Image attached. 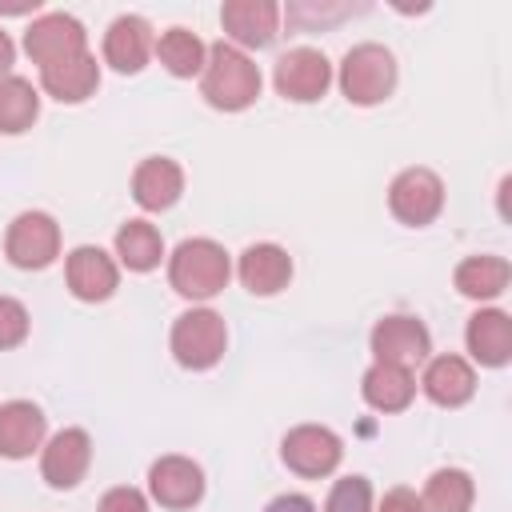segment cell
Instances as JSON below:
<instances>
[{
	"label": "cell",
	"mask_w": 512,
	"mask_h": 512,
	"mask_svg": "<svg viewBox=\"0 0 512 512\" xmlns=\"http://www.w3.org/2000/svg\"><path fill=\"white\" fill-rule=\"evenodd\" d=\"M236 272L252 296H276L292 280V256L280 244H248L240 252Z\"/></svg>",
	"instance_id": "19"
},
{
	"label": "cell",
	"mask_w": 512,
	"mask_h": 512,
	"mask_svg": "<svg viewBox=\"0 0 512 512\" xmlns=\"http://www.w3.org/2000/svg\"><path fill=\"white\" fill-rule=\"evenodd\" d=\"M40 116V96L32 88V80L24 76H4L0 80V132L4 136H20L36 124Z\"/></svg>",
	"instance_id": "26"
},
{
	"label": "cell",
	"mask_w": 512,
	"mask_h": 512,
	"mask_svg": "<svg viewBox=\"0 0 512 512\" xmlns=\"http://www.w3.org/2000/svg\"><path fill=\"white\" fill-rule=\"evenodd\" d=\"M388 208L400 224L424 228L444 208V180L432 168H404L388 188Z\"/></svg>",
	"instance_id": "5"
},
{
	"label": "cell",
	"mask_w": 512,
	"mask_h": 512,
	"mask_svg": "<svg viewBox=\"0 0 512 512\" xmlns=\"http://www.w3.org/2000/svg\"><path fill=\"white\" fill-rule=\"evenodd\" d=\"M476 500V484L464 468H436L424 484V512H468Z\"/></svg>",
	"instance_id": "25"
},
{
	"label": "cell",
	"mask_w": 512,
	"mask_h": 512,
	"mask_svg": "<svg viewBox=\"0 0 512 512\" xmlns=\"http://www.w3.org/2000/svg\"><path fill=\"white\" fill-rule=\"evenodd\" d=\"M420 388H424V396H428L432 404H440V408H460V404H468L472 392H476V372H472V364H468L464 356L444 352V356H432V360H428V368H424V376H420Z\"/></svg>",
	"instance_id": "18"
},
{
	"label": "cell",
	"mask_w": 512,
	"mask_h": 512,
	"mask_svg": "<svg viewBox=\"0 0 512 512\" xmlns=\"http://www.w3.org/2000/svg\"><path fill=\"white\" fill-rule=\"evenodd\" d=\"M148 492L160 508H192L204 496V472L188 456H160L148 468Z\"/></svg>",
	"instance_id": "13"
},
{
	"label": "cell",
	"mask_w": 512,
	"mask_h": 512,
	"mask_svg": "<svg viewBox=\"0 0 512 512\" xmlns=\"http://www.w3.org/2000/svg\"><path fill=\"white\" fill-rule=\"evenodd\" d=\"M36 8H40V0H0V12H8V16H24Z\"/></svg>",
	"instance_id": "34"
},
{
	"label": "cell",
	"mask_w": 512,
	"mask_h": 512,
	"mask_svg": "<svg viewBox=\"0 0 512 512\" xmlns=\"http://www.w3.org/2000/svg\"><path fill=\"white\" fill-rule=\"evenodd\" d=\"M360 392H364V404L376 408V412H404L412 404V396H416V380H412V368L376 360L364 372Z\"/></svg>",
	"instance_id": "22"
},
{
	"label": "cell",
	"mask_w": 512,
	"mask_h": 512,
	"mask_svg": "<svg viewBox=\"0 0 512 512\" xmlns=\"http://www.w3.org/2000/svg\"><path fill=\"white\" fill-rule=\"evenodd\" d=\"M116 256H120V264L128 272H152L160 264V256H164V240H160L156 224H148V220L120 224V232H116Z\"/></svg>",
	"instance_id": "24"
},
{
	"label": "cell",
	"mask_w": 512,
	"mask_h": 512,
	"mask_svg": "<svg viewBox=\"0 0 512 512\" xmlns=\"http://www.w3.org/2000/svg\"><path fill=\"white\" fill-rule=\"evenodd\" d=\"M456 292L468 296V300H496L508 280H512V268L504 256H468L456 264Z\"/></svg>",
	"instance_id": "23"
},
{
	"label": "cell",
	"mask_w": 512,
	"mask_h": 512,
	"mask_svg": "<svg viewBox=\"0 0 512 512\" xmlns=\"http://www.w3.org/2000/svg\"><path fill=\"white\" fill-rule=\"evenodd\" d=\"M48 420L32 400H8L0 404V456L24 460L44 444Z\"/></svg>",
	"instance_id": "20"
},
{
	"label": "cell",
	"mask_w": 512,
	"mask_h": 512,
	"mask_svg": "<svg viewBox=\"0 0 512 512\" xmlns=\"http://www.w3.org/2000/svg\"><path fill=\"white\" fill-rule=\"evenodd\" d=\"M40 84H44V92L56 96L60 104H80V100H88V96L100 88V64H96L92 52H80V56L44 64V68H40Z\"/></svg>",
	"instance_id": "21"
},
{
	"label": "cell",
	"mask_w": 512,
	"mask_h": 512,
	"mask_svg": "<svg viewBox=\"0 0 512 512\" xmlns=\"http://www.w3.org/2000/svg\"><path fill=\"white\" fill-rule=\"evenodd\" d=\"M228 276H232L228 252L204 236L184 240L168 260V284L188 300H212L216 292H224Z\"/></svg>",
	"instance_id": "2"
},
{
	"label": "cell",
	"mask_w": 512,
	"mask_h": 512,
	"mask_svg": "<svg viewBox=\"0 0 512 512\" xmlns=\"http://www.w3.org/2000/svg\"><path fill=\"white\" fill-rule=\"evenodd\" d=\"M96 512H148V500H144L140 488L120 484V488H108V492L100 496V508H96Z\"/></svg>",
	"instance_id": "30"
},
{
	"label": "cell",
	"mask_w": 512,
	"mask_h": 512,
	"mask_svg": "<svg viewBox=\"0 0 512 512\" xmlns=\"http://www.w3.org/2000/svg\"><path fill=\"white\" fill-rule=\"evenodd\" d=\"M228 348V328H224V316L212 312V308H188L176 316L172 324V356L192 368V372H204L212 364H220Z\"/></svg>",
	"instance_id": "4"
},
{
	"label": "cell",
	"mask_w": 512,
	"mask_h": 512,
	"mask_svg": "<svg viewBox=\"0 0 512 512\" xmlns=\"http://www.w3.org/2000/svg\"><path fill=\"white\" fill-rule=\"evenodd\" d=\"M380 512H424V504L412 488H388L380 500Z\"/></svg>",
	"instance_id": "31"
},
{
	"label": "cell",
	"mask_w": 512,
	"mask_h": 512,
	"mask_svg": "<svg viewBox=\"0 0 512 512\" xmlns=\"http://www.w3.org/2000/svg\"><path fill=\"white\" fill-rule=\"evenodd\" d=\"M88 464H92V436L84 428H60L40 452V476L60 492L76 488L88 476Z\"/></svg>",
	"instance_id": "11"
},
{
	"label": "cell",
	"mask_w": 512,
	"mask_h": 512,
	"mask_svg": "<svg viewBox=\"0 0 512 512\" xmlns=\"http://www.w3.org/2000/svg\"><path fill=\"white\" fill-rule=\"evenodd\" d=\"M12 60H16V48H12V40H8V32L0 28V80L8 76V68H12Z\"/></svg>",
	"instance_id": "33"
},
{
	"label": "cell",
	"mask_w": 512,
	"mask_h": 512,
	"mask_svg": "<svg viewBox=\"0 0 512 512\" xmlns=\"http://www.w3.org/2000/svg\"><path fill=\"white\" fill-rule=\"evenodd\" d=\"M396 88V60L384 44H356L344 52L340 60V92L348 96V104L372 108L380 100H388Z\"/></svg>",
	"instance_id": "3"
},
{
	"label": "cell",
	"mask_w": 512,
	"mask_h": 512,
	"mask_svg": "<svg viewBox=\"0 0 512 512\" xmlns=\"http://www.w3.org/2000/svg\"><path fill=\"white\" fill-rule=\"evenodd\" d=\"M64 280H68V288H72L76 300L96 304V300H108V296L116 292L120 268H116V260H112L104 248L80 244V248H72L68 260H64Z\"/></svg>",
	"instance_id": "12"
},
{
	"label": "cell",
	"mask_w": 512,
	"mask_h": 512,
	"mask_svg": "<svg viewBox=\"0 0 512 512\" xmlns=\"http://www.w3.org/2000/svg\"><path fill=\"white\" fill-rule=\"evenodd\" d=\"M152 52L160 56V64H164L172 76H200V72H204V60H208L204 40H200L196 32H188V28H168V32H160V40H156Z\"/></svg>",
	"instance_id": "27"
},
{
	"label": "cell",
	"mask_w": 512,
	"mask_h": 512,
	"mask_svg": "<svg viewBox=\"0 0 512 512\" xmlns=\"http://www.w3.org/2000/svg\"><path fill=\"white\" fill-rule=\"evenodd\" d=\"M24 52L44 68V64H56V60H68V56L88 52V32L68 12H44L24 32Z\"/></svg>",
	"instance_id": "9"
},
{
	"label": "cell",
	"mask_w": 512,
	"mask_h": 512,
	"mask_svg": "<svg viewBox=\"0 0 512 512\" xmlns=\"http://www.w3.org/2000/svg\"><path fill=\"white\" fill-rule=\"evenodd\" d=\"M264 512H316V504H312L308 496H300V492H284V496H276Z\"/></svg>",
	"instance_id": "32"
},
{
	"label": "cell",
	"mask_w": 512,
	"mask_h": 512,
	"mask_svg": "<svg viewBox=\"0 0 512 512\" xmlns=\"http://www.w3.org/2000/svg\"><path fill=\"white\" fill-rule=\"evenodd\" d=\"M428 352H432V336L416 316H400L396 312V316L376 320V328H372V356L376 360L412 368V364H424Z\"/></svg>",
	"instance_id": "10"
},
{
	"label": "cell",
	"mask_w": 512,
	"mask_h": 512,
	"mask_svg": "<svg viewBox=\"0 0 512 512\" xmlns=\"http://www.w3.org/2000/svg\"><path fill=\"white\" fill-rule=\"evenodd\" d=\"M280 456H284V464H288L296 476L320 480V476L336 472V464H340V456H344V444H340V436H336L332 428H324V424H300V428H292V432L284 436Z\"/></svg>",
	"instance_id": "8"
},
{
	"label": "cell",
	"mask_w": 512,
	"mask_h": 512,
	"mask_svg": "<svg viewBox=\"0 0 512 512\" xmlns=\"http://www.w3.org/2000/svg\"><path fill=\"white\" fill-rule=\"evenodd\" d=\"M152 48H156V40H152V28L144 16H116L104 32V60L124 76L140 72L148 64Z\"/></svg>",
	"instance_id": "16"
},
{
	"label": "cell",
	"mask_w": 512,
	"mask_h": 512,
	"mask_svg": "<svg viewBox=\"0 0 512 512\" xmlns=\"http://www.w3.org/2000/svg\"><path fill=\"white\" fill-rule=\"evenodd\" d=\"M276 20H280V8L272 0H228L220 8V24H224L232 48H240V52L272 44Z\"/></svg>",
	"instance_id": "14"
},
{
	"label": "cell",
	"mask_w": 512,
	"mask_h": 512,
	"mask_svg": "<svg viewBox=\"0 0 512 512\" xmlns=\"http://www.w3.org/2000/svg\"><path fill=\"white\" fill-rule=\"evenodd\" d=\"M272 84L284 100H296V104H312L328 92L332 84V64L320 48H288L280 60H276V72H272Z\"/></svg>",
	"instance_id": "7"
},
{
	"label": "cell",
	"mask_w": 512,
	"mask_h": 512,
	"mask_svg": "<svg viewBox=\"0 0 512 512\" xmlns=\"http://www.w3.org/2000/svg\"><path fill=\"white\" fill-rule=\"evenodd\" d=\"M4 256L16 264V268H48L56 256H60V224L48 216V212H20L12 224H8V236H4Z\"/></svg>",
	"instance_id": "6"
},
{
	"label": "cell",
	"mask_w": 512,
	"mask_h": 512,
	"mask_svg": "<svg viewBox=\"0 0 512 512\" xmlns=\"http://www.w3.org/2000/svg\"><path fill=\"white\" fill-rule=\"evenodd\" d=\"M28 336V308L12 296H0V352L24 344Z\"/></svg>",
	"instance_id": "29"
},
{
	"label": "cell",
	"mask_w": 512,
	"mask_h": 512,
	"mask_svg": "<svg viewBox=\"0 0 512 512\" xmlns=\"http://www.w3.org/2000/svg\"><path fill=\"white\" fill-rule=\"evenodd\" d=\"M324 512H372V484L364 476H344L332 484Z\"/></svg>",
	"instance_id": "28"
},
{
	"label": "cell",
	"mask_w": 512,
	"mask_h": 512,
	"mask_svg": "<svg viewBox=\"0 0 512 512\" xmlns=\"http://www.w3.org/2000/svg\"><path fill=\"white\" fill-rule=\"evenodd\" d=\"M184 192V168L168 156H148L136 164L132 172V200L144 208V212H164L180 200Z\"/></svg>",
	"instance_id": "15"
},
{
	"label": "cell",
	"mask_w": 512,
	"mask_h": 512,
	"mask_svg": "<svg viewBox=\"0 0 512 512\" xmlns=\"http://www.w3.org/2000/svg\"><path fill=\"white\" fill-rule=\"evenodd\" d=\"M464 340H468V352H472L476 364L504 368L512 360V320H508V312H500V308L472 312L468 328H464Z\"/></svg>",
	"instance_id": "17"
},
{
	"label": "cell",
	"mask_w": 512,
	"mask_h": 512,
	"mask_svg": "<svg viewBox=\"0 0 512 512\" xmlns=\"http://www.w3.org/2000/svg\"><path fill=\"white\" fill-rule=\"evenodd\" d=\"M200 92L212 108L240 112V108L256 104V96H260V68L240 48L220 40V44L208 48V60H204V72H200Z\"/></svg>",
	"instance_id": "1"
}]
</instances>
